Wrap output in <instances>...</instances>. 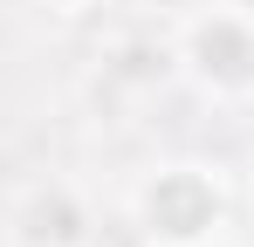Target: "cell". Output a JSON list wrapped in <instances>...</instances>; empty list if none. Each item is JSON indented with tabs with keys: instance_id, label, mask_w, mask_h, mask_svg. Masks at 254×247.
<instances>
[{
	"instance_id": "cell-1",
	"label": "cell",
	"mask_w": 254,
	"mask_h": 247,
	"mask_svg": "<svg viewBox=\"0 0 254 247\" xmlns=\"http://www.w3.org/2000/svg\"><path fill=\"white\" fill-rule=\"evenodd\" d=\"M137 220L158 247H199L213 227L227 220V192L206 165H165L144 192H137Z\"/></svg>"
},
{
	"instance_id": "cell-2",
	"label": "cell",
	"mask_w": 254,
	"mask_h": 247,
	"mask_svg": "<svg viewBox=\"0 0 254 247\" xmlns=\"http://www.w3.org/2000/svg\"><path fill=\"white\" fill-rule=\"evenodd\" d=\"M186 62L213 89H248L254 82V21L241 7H213L206 21H192V35H186Z\"/></svg>"
},
{
	"instance_id": "cell-3",
	"label": "cell",
	"mask_w": 254,
	"mask_h": 247,
	"mask_svg": "<svg viewBox=\"0 0 254 247\" xmlns=\"http://www.w3.org/2000/svg\"><path fill=\"white\" fill-rule=\"evenodd\" d=\"M227 7H241V14H248V21H254V0H227Z\"/></svg>"
},
{
	"instance_id": "cell-4",
	"label": "cell",
	"mask_w": 254,
	"mask_h": 247,
	"mask_svg": "<svg viewBox=\"0 0 254 247\" xmlns=\"http://www.w3.org/2000/svg\"><path fill=\"white\" fill-rule=\"evenodd\" d=\"M199 247H206V241H199Z\"/></svg>"
}]
</instances>
